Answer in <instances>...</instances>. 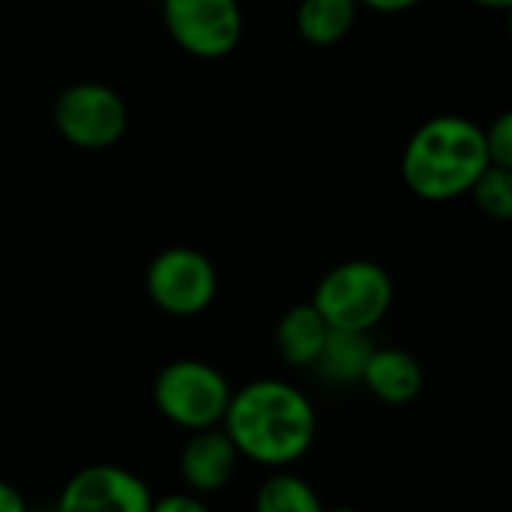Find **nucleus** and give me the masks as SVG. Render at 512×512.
<instances>
[{
  "mask_svg": "<svg viewBox=\"0 0 512 512\" xmlns=\"http://www.w3.org/2000/svg\"><path fill=\"white\" fill-rule=\"evenodd\" d=\"M222 432L240 459L264 468H288L312 450L318 414L300 387L279 378H258L231 393Z\"/></svg>",
  "mask_w": 512,
  "mask_h": 512,
  "instance_id": "f257e3e1",
  "label": "nucleus"
},
{
  "mask_svg": "<svg viewBox=\"0 0 512 512\" xmlns=\"http://www.w3.org/2000/svg\"><path fill=\"white\" fill-rule=\"evenodd\" d=\"M486 168V132L465 114L429 117L402 150V180L414 198L429 204L465 198Z\"/></svg>",
  "mask_w": 512,
  "mask_h": 512,
  "instance_id": "f03ea898",
  "label": "nucleus"
},
{
  "mask_svg": "<svg viewBox=\"0 0 512 512\" xmlns=\"http://www.w3.org/2000/svg\"><path fill=\"white\" fill-rule=\"evenodd\" d=\"M393 300L396 285L387 267L369 258H351L321 276L309 303L330 330L372 333L390 315Z\"/></svg>",
  "mask_w": 512,
  "mask_h": 512,
  "instance_id": "7ed1b4c3",
  "label": "nucleus"
},
{
  "mask_svg": "<svg viewBox=\"0 0 512 512\" xmlns=\"http://www.w3.org/2000/svg\"><path fill=\"white\" fill-rule=\"evenodd\" d=\"M228 378L204 360H174L159 369L153 381L156 411L177 429L204 432L222 426L231 402Z\"/></svg>",
  "mask_w": 512,
  "mask_h": 512,
  "instance_id": "20e7f679",
  "label": "nucleus"
},
{
  "mask_svg": "<svg viewBox=\"0 0 512 512\" xmlns=\"http://www.w3.org/2000/svg\"><path fill=\"white\" fill-rule=\"evenodd\" d=\"M57 135L75 150H108L129 126V108L123 96L102 81H78L60 90L51 108Z\"/></svg>",
  "mask_w": 512,
  "mask_h": 512,
  "instance_id": "39448f33",
  "label": "nucleus"
},
{
  "mask_svg": "<svg viewBox=\"0 0 512 512\" xmlns=\"http://www.w3.org/2000/svg\"><path fill=\"white\" fill-rule=\"evenodd\" d=\"M144 291L165 315L192 318L207 312L216 300L219 276L204 252L192 246H171L147 264Z\"/></svg>",
  "mask_w": 512,
  "mask_h": 512,
  "instance_id": "423d86ee",
  "label": "nucleus"
},
{
  "mask_svg": "<svg viewBox=\"0 0 512 512\" xmlns=\"http://www.w3.org/2000/svg\"><path fill=\"white\" fill-rule=\"evenodd\" d=\"M162 24L174 45L198 60H222L243 39L240 0H162Z\"/></svg>",
  "mask_w": 512,
  "mask_h": 512,
  "instance_id": "0eeeda50",
  "label": "nucleus"
},
{
  "mask_svg": "<svg viewBox=\"0 0 512 512\" xmlns=\"http://www.w3.org/2000/svg\"><path fill=\"white\" fill-rule=\"evenodd\" d=\"M147 483L120 465H87L72 474L54 512H150Z\"/></svg>",
  "mask_w": 512,
  "mask_h": 512,
  "instance_id": "6e6552de",
  "label": "nucleus"
},
{
  "mask_svg": "<svg viewBox=\"0 0 512 512\" xmlns=\"http://www.w3.org/2000/svg\"><path fill=\"white\" fill-rule=\"evenodd\" d=\"M237 465H240V453L234 450L222 426L192 432V438L180 453V477L192 495L222 492L234 480Z\"/></svg>",
  "mask_w": 512,
  "mask_h": 512,
  "instance_id": "1a4fd4ad",
  "label": "nucleus"
},
{
  "mask_svg": "<svg viewBox=\"0 0 512 512\" xmlns=\"http://www.w3.org/2000/svg\"><path fill=\"white\" fill-rule=\"evenodd\" d=\"M360 384L384 405H411L423 393L426 375L405 348H375Z\"/></svg>",
  "mask_w": 512,
  "mask_h": 512,
  "instance_id": "9d476101",
  "label": "nucleus"
},
{
  "mask_svg": "<svg viewBox=\"0 0 512 512\" xmlns=\"http://www.w3.org/2000/svg\"><path fill=\"white\" fill-rule=\"evenodd\" d=\"M327 333L330 327L312 303L291 306L276 327V351L288 366L312 369L327 342Z\"/></svg>",
  "mask_w": 512,
  "mask_h": 512,
  "instance_id": "9b49d317",
  "label": "nucleus"
},
{
  "mask_svg": "<svg viewBox=\"0 0 512 512\" xmlns=\"http://www.w3.org/2000/svg\"><path fill=\"white\" fill-rule=\"evenodd\" d=\"M372 351H375V342L369 339V333L330 330L312 369L318 372V378H324L327 384H336V387L360 384Z\"/></svg>",
  "mask_w": 512,
  "mask_h": 512,
  "instance_id": "f8f14e48",
  "label": "nucleus"
},
{
  "mask_svg": "<svg viewBox=\"0 0 512 512\" xmlns=\"http://www.w3.org/2000/svg\"><path fill=\"white\" fill-rule=\"evenodd\" d=\"M357 0H300L297 6V33L315 45H339L357 24Z\"/></svg>",
  "mask_w": 512,
  "mask_h": 512,
  "instance_id": "ddd939ff",
  "label": "nucleus"
},
{
  "mask_svg": "<svg viewBox=\"0 0 512 512\" xmlns=\"http://www.w3.org/2000/svg\"><path fill=\"white\" fill-rule=\"evenodd\" d=\"M321 495L291 471L270 474L255 495V512H324Z\"/></svg>",
  "mask_w": 512,
  "mask_h": 512,
  "instance_id": "4468645a",
  "label": "nucleus"
},
{
  "mask_svg": "<svg viewBox=\"0 0 512 512\" xmlns=\"http://www.w3.org/2000/svg\"><path fill=\"white\" fill-rule=\"evenodd\" d=\"M477 204V210L495 222H510L512 219V168L489 165L477 183L468 192Z\"/></svg>",
  "mask_w": 512,
  "mask_h": 512,
  "instance_id": "2eb2a0df",
  "label": "nucleus"
},
{
  "mask_svg": "<svg viewBox=\"0 0 512 512\" xmlns=\"http://www.w3.org/2000/svg\"><path fill=\"white\" fill-rule=\"evenodd\" d=\"M486 132V150H489V165L512 168V114L504 111L492 120V126H483Z\"/></svg>",
  "mask_w": 512,
  "mask_h": 512,
  "instance_id": "dca6fc26",
  "label": "nucleus"
},
{
  "mask_svg": "<svg viewBox=\"0 0 512 512\" xmlns=\"http://www.w3.org/2000/svg\"><path fill=\"white\" fill-rule=\"evenodd\" d=\"M150 512H210V507L201 501V495L192 492H174V495H162L153 501Z\"/></svg>",
  "mask_w": 512,
  "mask_h": 512,
  "instance_id": "f3484780",
  "label": "nucleus"
},
{
  "mask_svg": "<svg viewBox=\"0 0 512 512\" xmlns=\"http://www.w3.org/2000/svg\"><path fill=\"white\" fill-rule=\"evenodd\" d=\"M420 3L423 0H357V6H366V9L381 12V15H399V12H408Z\"/></svg>",
  "mask_w": 512,
  "mask_h": 512,
  "instance_id": "a211bd4d",
  "label": "nucleus"
},
{
  "mask_svg": "<svg viewBox=\"0 0 512 512\" xmlns=\"http://www.w3.org/2000/svg\"><path fill=\"white\" fill-rule=\"evenodd\" d=\"M27 501H24V495L12 486V483H6V480H0V512H27Z\"/></svg>",
  "mask_w": 512,
  "mask_h": 512,
  "instance_id": "6ab92c4d",
  "label": "nucleus"
},
{
  "mask_svg": "<svg viewBox=\"0 0 512 512\" xmlns=\"http://www.w3.org/2000/svg\"><path fill=\"white\" fill-rule=\"evenodd\" d=\"M474 3L483 9H495V12H507L512 6V0H474Z\"/></svg>",
  "mask_w": 512,
  "mask_h": 512,
  "instance_id": "aec40b11",
  "label": "nucleus"
},
{
  "mask_svg": "<svg viewBox=\"0 0 512 512\" xmlns=\"http://www.w3.org/2000/svg\"><path fill=\"white\" fill-rule=\"evenodd\" d=\"M324 512H360L357 507H327Z\"/></svg>",
  "mask_w": 512,
  "mask_h": 512,
  "instance_id": "412c9836",
  "label": "nucleus"
},
{
  "mask_svg": "<svg viewBox=\"0 0 512 512\" xmlns=\"http://www.w3.org/2000/svg\"><path fill=\"white\" fill-rule=\"evenodd\" d=\"M27 512H54V510H27Z\"/></svg>",
  "mask_w": 512,
  "mask_h": 512,
  "instance_id": "4be33fe9",
  "label": "nucleus"
}]
</instances>
